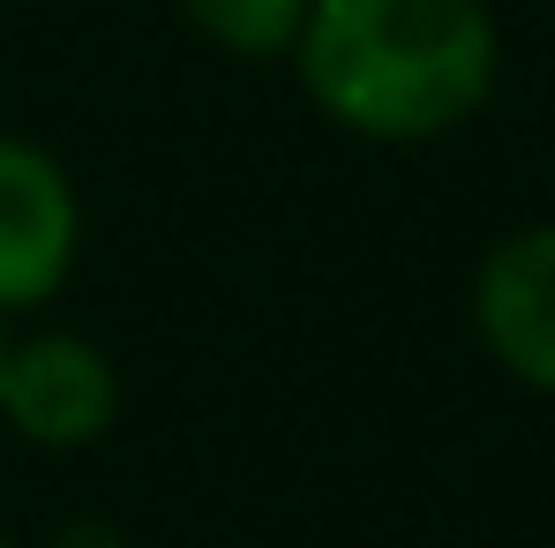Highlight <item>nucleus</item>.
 I'll use <instances>...</instances> for the list:
<instances>
[{
    "label": "nucleus",
    "mask_w": 555,
    "mask_h": 548,
    "mask_svg": "<svg viewBox=\"0 0 555 548\" xmlns=\"http://www.w3.org/2000/svg\"><path fill=\"white\" fill-rule=\"evenodd\" d=\"M300 76L361 136H443L495 84V23L480 0H308Z\"/></svg>",
    "instance_id": "1"
},
{
    "label": "nucleus",
    "mask_w": 555,
    "mask_h": 548,
    "mask_svg": "<svg viewBox=\"0 0 555 548\" xmlns=\"http://www.w3.org/2000/svg\"><path fill=\"white\" fill-rule=\"evenodd\" d=\"M68 256H76L68 174L30 143H0V308L46 301L68 278Z\"/></svg>",
    "instance_id": "2"
},
{
    "label": "nucleus",
    "mask_w": 555,
    "mask_h": 548,
    "mask_svg": "<svg viewBox=\"0 0 555 548\" xmlns=\"http://www.w3.org/2000/svg\"><path fill=\"white\" fill-rule=\"evenodd\" d=\"M0 406L30 444H91L113 421V368L83 339H30L0 368Z\"/></svg>",
    "instance_id": "3"
},
{
    "label": "nucleus",
    "mask_w": 555,
    "mask_h": 548,
    "mask_svg": "<svg viewBox=\"0 0 555 548\" xmlns=\"http://www.w3.org/2000/svg\"><path fill=\"white\" fill-rule=\"evenodd\" d=\"M480 339L511 375H526L533 391H555V226H533L488 256Z\"/></svg>",
    "instance_id": "4"
},
{
    "label": "nucleus",
    "mask_w": 555,
    "mask_h": 548,
    "mask_svg": "<svg viewBox=\"0 0 555 548\" xmlns=\"http://www.w3.org/2000/svg\"><path fill=\"white\" fill-rule=\"evenodd\" d=\"M188 15H195L210 38L241 46V53H278V46L300 38L308 0H188Z\"/></svg>",
    "instance_id": "5"
},
{
    "label": "nucleus",
    "mask_w": 555,
    "mask_h": 548,
    "mask_svg": "<svg viewBox=\"0 0 555 548\" xmlns=\"http://www.w3.org/2000/svg\"><path fill=\"white\" fill-rule=\"evenodd\" d=\"M0 368H8V354H0Z\"/></svg>",
    "instance_id": "6"
},
{
    "label": "nucleus",
    "mask_w": 555,
    "mask_h": 548,
    "mask_svg": "<svg viewBox=\"0 0 555 548\" xmlns=\"http://www.w3.org/2000/svg\"><path fill=\"white\" fill-rule=\"evenodd\" d=\"M0 548H8V541H0Z\"/></svg>",
    "instance_id": "7"
}]
</instances>
